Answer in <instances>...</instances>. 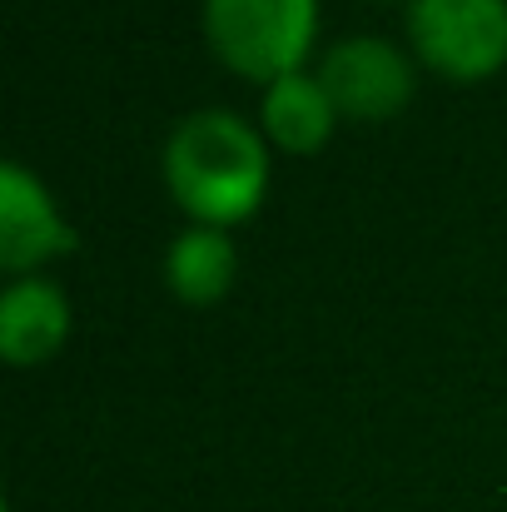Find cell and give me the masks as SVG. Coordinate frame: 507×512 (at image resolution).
Masks as SVG:
<instances>
[{"instance_id":"6da1fadb","label":"cell","mask_w":507,"mask_h":512,"mask_svg":"<svg viewBox=\"0 0 507 512\" xmlns=\"http://www.w3.org/2000/svg\"><path fill=\"white\" fill-rule=\"evenodd\" d=\"M165 179L199 224H239L259 209L269 150L234 110H194L165 140Z\"/></svg>"},{"instance_id":"7a4b0ae2","label":"cell","mask_w":507,"mask_h":512,"mask_svg":"<svg viewBox=\"0 0 507 512\" xmlns=\"http://www.w3.org/2000/svg\"><path fill=\"white\" fill-rule=\"evenodd\" d=\"M319 0H204V35L224 65L254 80L294 75L314 45Z\"/></svg>"},{"instance_id":"3957f363","label":"cell","mask_w":507,"mask_h":512,"mask_svg":"<svg viewBox=\"0 0 507 512\" xmlns=\"http://www.w3.org/2000/svg\"><path fill=\"white\" fill-rule=\"evenodd\" d=\"M408 40L433 70L478 80L507 60V0H408Z\"/></svg>"},{"instance_id":"277c9868","label":"cell","mask_w":507,"mask_h":512,"mask_svg":"<svg viewBox=\"0 0 507 512\" xmlns=\"http://www.w3.org/2000/svg\"><path fill=\"white\" fill-rule=\"evenodd\" d=\"M319 80L338 105V115H353V120H388L413 95V65L383 35L338 40L319 65Z\"/></svg>"},{"instance_id":"5b68a950","label":"cell","mask_w":507,"mask_h":512,"mask_svg":"<svg viewBox=\"0 0 507 512\" xmlns=\"http://www.w3.org/2000/svg\"><path fill=\"white\" fill-rule=\"evenodd\" d=\"M75 249V229L60 219L50 189L15 160L0 165V264L10 274L35 269Z\"/></svg>"},{"instance_id":"8992f818","label":"cell","mask_w":507,"mask_h":512,"mask_svg":"<svg viewBox=\"0 0 507 512\" xmlns=\"http://www.w3.org/2000/svg\"><path fill=\"white\" fill-rule=\"evenodd\" d=\"M70 329V304L50 279H15L0 294V353L10 363H40Z\"/></svg>"},{"instance_id":"52a82bcc","label":"cell","mask_w":507,"mask_h":512,"mask_svg":"<svg viewBox=\"0 0 507 512\" xmlns=\"http://www.w3.org/2000/svg\"><path fill=\"white\" fill-rule=\"evenodd\" d=\"M334 120H338V105L329 100L324 80L319 75H279L269 90H264V130L284 145V150H319L329 135H334Z\"/></svg>"},{"instance_id":"ba28073f","label":"cell","mask_w":507,"mask_h":512,"mask_svg":"<svg viewBox=\"0 0 507 512\" xmlns=\"http://www.w3.org/2000/svg\"><path fill=\"white\" fill-rule=\"evenodd\" d=\"M165 274H169V289L184 299V304H214L234 274H239V254L229 244L224 229L214 224H194L184 229L165 254Z\"/></svg>"}]
</instances>
